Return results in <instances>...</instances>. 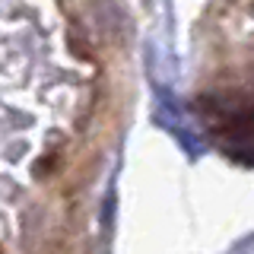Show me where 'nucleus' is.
Returning <instances> with one entry per match:
<instances>
[{
  "label": "nucleus",
  "mask_w": 254,
  "mask_h": 254,
  "mask_svg": "<svg viewBox=\"0 0 254 254\" xmlns=\"http://www.w3.org/2000/svg\"><path fill=\"white\" fill-rule=\"evenodd\" d=\"M99 86L61 0H0V254L58 248L76 229Z\"/></svg>",
  "instance_id": "obj_1"
}]
</instances>
